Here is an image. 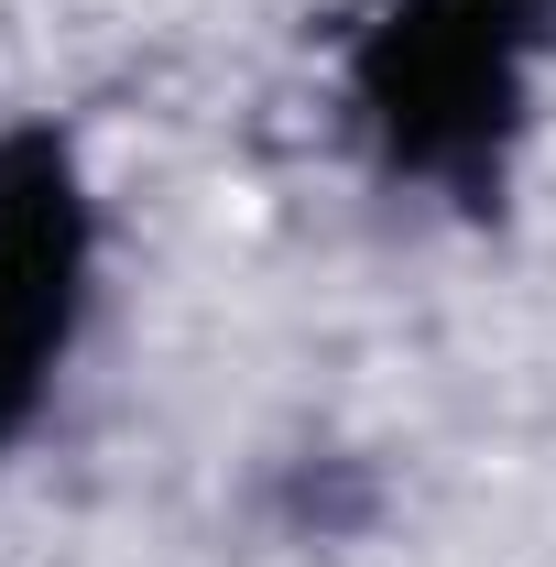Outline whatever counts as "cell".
I'll return each mask as SVG.
<instances>
[{
	"label": "cell",
	"mask_w": 556,
	"mask_h": 567,
	"mask_svg": "<svg viewBox=\"0 0 556 567\" xmlns=\"http://www.w3.org/2000/svg\"><path fill=\"white\" fill-rule=\"evenodd\" d=\"M99 284V197L76 175V142L22 121L0 132V447L44 415Z\"/></svg>",
	"instance_id": "obj_2"
},
{
	"label": "cell",
	"mask_w": 556,
	"mask_h": 567,
	"mask_svg": "<svg viewBox=\"0 0 556 567\" xmlns=\"http://www.w3.org/2000/svg\"><path fill=\"white\" fill-rule=\"evenodd\" d=\"M556 66V0H382L349 33V110L382 175L481 197L502 186Z\"/></svg>",
	"instance_id": "obj_1"
}]
</instances>
